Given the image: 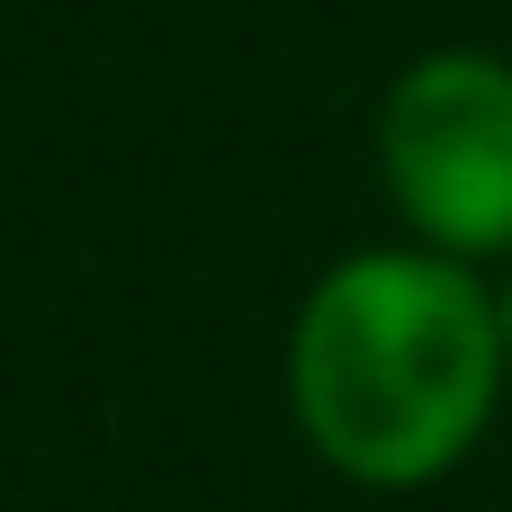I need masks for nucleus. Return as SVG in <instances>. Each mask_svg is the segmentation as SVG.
Returning <instances> with one entry per match:
<instances>
[{
  "label": "nucleus",
  "instance_id": "f03ea898",
  "mask_svg": "<svg viewBox=\"0 0 512 512\" xmlns=\"http://www.w3.org/2000/svg\"><path fill=\"white\" fill-rule=\"evenodd\" d=\"M378 180L423 252L512 261V63L486 45L414 54L378 99Z\"/></svg>",
  "mask_w": 512,
  "mask_h": 512
},
{
  "label": "nucleus",
  "instance_id": "f257e3e1",
  "mask_svg": "<svg viewBox=\"0 0 512 512\" xmlns=\"http://www.w3.org/2000/svg\"><path fill=\"white\" fill-rule=\"evenodd\" d=\"M512 387L495 288L423 243L333 261L288 333V405L306 450L378 495L450 477Z\"/></svg>",
  "mask_w": 512,
  "mask_h": 512
},
{
  "label": "nucleus",
  "instance_id": "7ed1b4c3",
  "mask_svg": "<svg viewBox=\"0 0 512 512\" xmlns=\"http://www.w3.org/2000/svg\"><path fill=\"white\" fill-rule=\"evenodd\" d=\"M495 315H504V351H512V279L495 288Z\"/></svg>",
  "mask_w": 512,
  "mask_h": 512
}]
</instances>
